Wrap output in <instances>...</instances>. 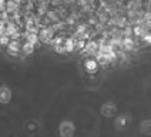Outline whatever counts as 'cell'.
Segmentation results:
<instances>
[{
	"mask_svg": "<svg viewBox=\"0 0 151 137\" xmlns=\"http://www.w3.org/2000/svg\"><path fill=\"white\" fill-rule=\"evenodd\" d=\"M74 131H76L74 124L71 121H63L59 127V133L61 137H73Z\"/></svg>",
	"mask_w": 151,
	"mask_h": 137,
	"instance_id": "obj_1",
	"label": "cell"
},
{
	"mask_svg": "<svg viewBox=\"0 0 151 137\" xmlns=\"http://www.w3.org/2000/svg\"><path fill=\"white\" fill-rule=\"evenodd\" d=\"M116 111H117V107H116L114 103H106V104H103V107H101V114L106 116V117L114 116Z\"/></svg>",
	"mask_w": 151,
	"mask_h": 137,
	"instance_id": "obj_2",
	"label": "cell"
},
{
	"mask_svg": "<svg viewBox=\"0 0 151 137\" xmlns=\"http://www.w3.org/2000/svg\"><path fill=\"white\" fill-rule=\"evenodd\" d=\"M12 99V90L9 87H0V103L6 104Z\"/></svg>",
	"mask_w": 151,
	"mask_h": 137,
	"instance_id": "obj_3",
	"label": "cell"
},
{
	"mask_svg": "<svg viewBox=\"0 0 151 137\" xmlns=\"http://www.w3.org/2000/svg\"><path fill=\"white\" fill-rule=\"evenodd\" d=\"M141 131L145 134H151V120H145L141 123Z\"/></svg>",
	"mask_w": 151,
	"mask_h": 137,
	"instance_id": "obj_4",
	"label": "cell"
},
{
	"mask_svg": "<svg viewBox=\"0 0 151 137\" xmlns=\"http://www.w3.org/2000/svg\"><path fill=\"white\" fill-rule=\"evenodd\" d=\"M86 68L88 71H96L97 70V61L96 60H87L86 61Z\"/></svg>",
	"mask_w": 151,
	"mask_h": 137,
	"instance_id": "obj_5",
	"label": "cell"
}]
</instances>
